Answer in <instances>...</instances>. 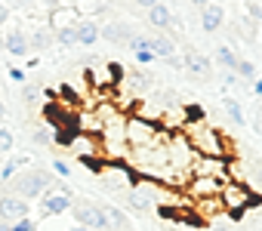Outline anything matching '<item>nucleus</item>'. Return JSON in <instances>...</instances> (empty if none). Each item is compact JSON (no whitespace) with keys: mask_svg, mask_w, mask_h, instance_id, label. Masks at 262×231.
Instances as JSON below:
<instances>
[{"mask_svg":"<svg viewBox=\"0 0 262 231\" xmlns=\"http://www.w3.org/2000/svg\"><path fill=\"white\" fill-rule=\"evenodd\" d=\"M182 136L188 139V145L194 148V154H198V157H228V148H225L222 133H219L216 127H210L207 121L185 127V133H182Z\"/></svg>","mask_w":262,"mask_h":231,"instance_id":"f257e3e1","label":"nucleus"},{"mask_svg":"<svg viewBox=\"0 0 262 231\" xmlns=\"http://www.w3.org/2000/svg\"><path fill=\"white\" fill-rule=\"evenodd\" d=\"M123 136H126V148L139 151V148H148L151 142H158L161 130H158V124H148V121L133 114V118H126V124H123Z\"/></svg>","mask_w":262,"mask_h":231,"instance_id":"f03ea898","label":"nucleus"},{"mask_svg":"<svg viewBox=\"0 0 262 231\" xmlns=\"http://www.w3.org/2000/svg\"><path fill=\"white\" fill-rule=\"evenodd\" d=\"M13 188V197H22V200H31V197H40L43 191L53 188V176L47 170H34V173H25L19 179L10 182Z\"/></svg>","mask_w":262,"mask_h":231,"instance_id":"7ed1b4c3","label":"nucleus"},{"mask_svg":"<svg viewBox=\"0 0 262 231\" xmlns=\"http://www.w3.org/2000/svg\"><path fill=\"white\" fill-rule=\"evenodd\" d=\"M262 200H259V194H250L241 182H228L225 188H222V194H219V206L222 210H228L234 219L237 216H244V210L247 206H259Z\"/></svg>","mask_w":262,"mask_h":231,"instance_id":"20e7f679","label":"nucleus"},{"mask_svg":"<svg viewBox=\"0 0 262 231\" xmlns=\"http://www.w3.org/2000/svg\"><path fill=\"white\" fill-rule=\"evenodd\" d=\"M71 216H74L77 228H86V231H105V228H108L105 206H96V203H90V200L71 203Z\"/></svg>","mask_w":262,"mask_h":231,"instance_id":"39448f33","label":"nucleus"},{"mask_svg":"<svg viewBox=\"0 0 262 231\" xmlns=\"http://www.w3.org/2000/svg\"><path fill=\"white\" fill-rule=\"evenodd\" d=\"M191 176L228 182V176H231V160H228V157H198L194 167H191Z\"/></svg>","mask_w":262,"mask_h":231,"instance_id":"423d86ee","label":"nucleus"},{"mask_svg":"<svg viewBox=\"0 0 262 231\" xmlns=\"http://www.w3.org/2000/svg\"><path fill=\"white\" fill-rule=\"evenodd\" d=\"M228 182H216V179H204V176H191L188 179V194L194 197V200H219V194H222V188H225Z\"/></svg>","mask_w":262,"mask_h":231,"instance_id":"0eeeda50","label":"nucleus"},{"mask_svg":"<svg viewBox=\"0 0 262 231\" xmlns=\"http://www.w3.org/2000/svg\"><path fill=\"white\" fill-rule=\"evenodd\" d=\"M25 216H28V200L13 197V194L0 197V222H19Z\"/></svg>","mask_w":262,"mask_h":231,"instance_id":"6e6552de","label":"nucleus"},{"mask_svg":"<svg viewBox=\"0 0 262 231\" xmlns=\"http://www.w3.org/2000/svg\"><path fill=\"white\" fill-rule=\"evenodd\" d=\"M40 210H43V216H62V213L71 210V194H65V191L47 194V197L40 200Z\"/></svg>","mask_w":262,"mask_h":231,"instance_id":"1a4fd4ad","label":"nucleus"},{"mask_svg":"<svg viewBox=\"0 0 262 231\" xmlns=\"http://www.w3.org/2000/svg\"><path fill=\"white\" fill-rule=\"evenodd\" d=\"M225 22V10L219 7V4H207L204 10H201V25H204V31L207 34H213V31H219V25Z\"/></svg>","mask_w":262,"mask_h":231,"instance_id":"9d476101","label":"nucleus"},{"mask_svg":"<svg viewBox=\"0 0 262 231\" xmlns=\"http://www.w3.org/2000/svg\"><path fill=\"white\" fill-rule=\"evenodd\" d=\"M182 62H185V68H188L191 74H198V77H210V71H213L210 59H207L204 53H194V50H191V53H185V59H182Z\"/></svg>","mask_w":262,"mask_h":231,"instance_id":"9b49d317","label":"nucleus"},{"mask_svg":"<svg viewBox=\"0 0 262 231\" xmlns=\"http://www.w3.org/2000/svg\"><path fill=\"white\" fill-rule=\"evenodd\" d=\"M4 43H7V53H10V56H25V53H31V47H28V34H25L22 28L10 31Z\"/></svg>","mask_w":262,"mask_h":231,"instance_id":"f8f14e48","label":"nucleus"},{"mask_svg":"<svg viewBox=\"0 0 262 231\" xmlns=\"http://www.w3.org/2000/svg\"><path fill=\"white\" fill-rule=\"evenodd\" d=\"M99 37H105V40H111V43H126V47H129L133 31L123 28V25H105V28H99Z\"/></svg>","mask_w":262,"mask_h":231,"instance_id":"ddd939ff","label":"nucleus"},{"mask_svg":"<svg viewBox=\"0 0 262 231\" xmlns=\"http://www.w3.org/2000/svg\"><path fill=\"white\" fill-rule=\"evenodd\" d=\"M148 22H151L155 28H170V22H173L170 7H164V4H151V7H148Z\"/></svg>","mask_w":262,"mask_h":231,"instance_id":"4468645a","label":"nucleus"},{"mask_svg":"<svg viewBox=\"0 0 262 231\" xmlns=\"http://www.w3.org/2000/svg\"><path fill=\"white\" fill-rule=\"evenodd\" d=\"M129 50H133V56H136L139 62H151V59H155L148 37H139V34H133V40H129Z\"/></svg>","mask_w":262,"mask_h":231,"instance_id":"2eb2a0df","label":"nucleus"},{"mask_svg":"<svg viewBox=\"0 0 262 231\" xmlns=\"http://www.w3.org/2000/svg\"><path fill=\"white\" fill-rule=\"evenodd\" d=\"M96 40H99V25H96V22H80V25H77V43L93 47Z\"/></svg>","mask_w":262,"mask_h":231,"instance_id":"dca6fc26","label":"nucleus"},{"mask_svg":"<svg viewBox=\"0 0 262 231\" xmlns=\"http://www.w3.org/2000/svg\"><path fill=\"white\" fill-rule=\"evenodd\" d=\"M148 43H151V53H155V56H164V59L173 56V40H170V37L158 34V37H148Z\"/></svg>","mask_w":262,"mask_h":231,"instance_id":"f3484780","label":"nucleus"},{"mask_svg":"<svg viewBox=\"0 0 262 231\" xmlns=\"http://www.w3.org/2000/svg\"><path fill=\"white\" fill-rule=\"evenodd\" d=\"M222 108H225L228 121H231L234 127H244V111H241V105H237L234 99H225V102H222Z\"/></svg>","mask_w":262,"mask_h":231,"instance_id":"a211bd4d","label":"nucleus"},{"mask_svg":"<svg viewBox=\"0 0 262 231\" xmlns=\"http://www.w3.org/2000/svg\"><path fill=\"white\" fill-rule=\"evenodd\" d=\"M216 62H219L222 68H228V71H234V68H237V56H234L228 47H219V50H216Z\"/></svg>","mask_w":262,"mask_h":231,"instance_id":"6ab92c4d","label":"nucleus"},{"mask_svg":"<svg viewBox=\"0 0 262 231\" xmlns=\"http://www.w3.org/2000/svg\"><path fill=\"white\" fill-rule=\"evenodd\" d=\"M59 43L62 47H74L77 43V25H62L59 28Z\"/></svg>","mask_w":262,"mask_h":231,"instance_id":"aec40b11","label":"nucleus"},{"mask_svg":"<svg viewBox=\"0 0 262 231\" xmlns=\"http://www.w3.org/2000/svg\"><path fill=\"white\" fill-rule=\"evenodd\" d=\"M244 80H256V65L253 62H247V59H237V68H234Z\"/></svg>","mask_w":262,"mask_h":231,"instance_id":"412c9836","label":"nucleus"},{"mask_svg":"<svg viewBox=\"0 0 262 231\" xmlns=\"http://www.w3.org/2000/svg\"><path fill=\"white\" fill-rule=\"evenodd\" d=\"M19 170H22V160H19V157H10V164L4 167V173H0V179H4V182H10V179L19 173Z\"/></svg>","mask_w":262,"mask_h":231,"instance_id":"4be33fe9","label":"nucleus"},{"mask_svg":"<svg viewBox=\"0 0 262 231\" xmlns=\"http://www.w3.org/2000/svg\"><path fill=\"white\" fill-rule=\"evenodd\" d=\"M13 145H16L13 133H10V130H0V154H10V151H13Z\"/></svg>","mask_w":262,"mask_h":231,"instance_id":"5701e85b","label":"nucleus"},{"mask_svg":"<svg viewBox=\"0 0 262 231\" xmlns=\"http://www.w3.org/2000/svg\"><path fill=\"white\" fill-rule=\"evenodd\" d=\"M28 47H34V50H43V47H50V34H47V31H37L34 37H28Z\"/></svg>","mask_w":262,"mask_h":231,"instance_id":"b1692460","label":"nucleus"},{"mask_svg":"<svg viewBox=\"0 0 262 231\" xmlns=\"http://www.w3.org/2000/svg\"><path fill=\"white\" fill-rule=\"evenodd\" d=\"M10 231H34V222L31 219H19L16 225H10Z\"/></svg>","mask_w":262,"mask_h":231,"instance_id":"393cba45","label":"nucleus"},{"mask_svg":"<svg viewBox=\"0 0 262 231\" xmlns=\"http://www.w3.org/2000/svg\"><path fill=\"white\" fill-rule=\"evenodd\" d=\"M237 34H241V37H247V40H253V37H256V28H253V22H247V25L241 22V31H237Z\"/></svg>","mask_w":262,"mask_h":231,"instance_id":"a878e982","label":"nucleus"},{"mask_svg":"<svg viewBox=\"0 0 262 231\" xmlns=\"http://www.w3.org/2000/svg\"><path fill=\"white\" fill-rule=\"evenodd\" d=\"M22 99H25V102H34V99H37V86H25Z\"/></svg>","mask_w":262,"mask_h":231,"instance_id":"bb28decb","label":"nucleus"},{"mask_svg":"<svg viewBox=\"0 0 262 231\" xmlns=\"http://www.w3.org/2000/svg\"><path fill=\"white\" fill-rule=\"evenodd\" d=\"M53 170H56V173H59V176H68V173H71V170H68V164H65V160H56V164H53Z\"/></svg>","mask_w":262,"mask_h":231,"instance_id":"cd10ccee","label":"nucleus"},{"mask_svg":"<svg viewBox=\"0 0 262 231\" xmlns=\"http://www.w3.org/2000/svg\"><path fill=\"white\" fill-rule=\"evenodd\" d=\"M247 13H250L253 19H262V7H259V4H250V7H247Z\"/></svg>","mask_w":262,"mask_h":231,"instance_id":"c85d7f7f","label":"nucleus"},{"mask_svg":"<svg viewBox=\"0 0 262 231\" xmlns=\"http://www.w3.org/2000/svg\"><path fill=\"white\" fill-rule=\"evenodd\" d=\"M34 142H40V145H43V142H50V136H47V130H37V133H34Z\"/></svg>","mask_w":262,"mask_h":231,"instance_id":"c756f323","label":"nucleus"},{"mask_svg":"<svg viewBox=\"0 0 262 231\" xmlns=\"http://www.w3.org/2000/svg\"><path fill=\"white\" fill-rule=\"evenodd\" d=\"M10 77H13V80H16V83H22V80H25V74H22V71H19V68H13V71H10Z\"/></svg>","mask_w":262,"mask_h":231,"instance_id":"7c9ffc66","label":"nucleus"},{"mask_svg":"<svg viewBox=\"0 0 262 231\" xmlns=\"http://www.w3.org/2000/svg\"><path fill=\"white\" fill-rule=\"evenodd\" d=\"M7 19H10V10H7V7H4V4H0V25H4V22H7Z\"/></svg>","mask_w":262,"mask_h":231,"instance_id":"2f4dec72","label":"nucleus"},{"mask_svg":"<svg viewBox=\"0 0 262 231\" xmlns=\"http://www.w3.org/2000/svg\"><path fill=\"white\" fill-rule=\"evenodd\" d=\"M253 89H256V93H259V96H262V77H259V80H256V83H253Z\"/></svg>","mask_w":262,"mask_h":231,"instance_id":"473e14b6","label":"nucleus"},{"mask_svg":"<svg viewBox=\"0 0 262 231\" xmlns=\"http://www.w3.org/2000/svg\"><path fill=\"white\" fill-rule=\"evenodd\" d=\"M256 176H259V182H262V164H256Z\"/></svg>","mask_w":262,"mask_h":231,"instance_id":"72a5a7b5","label":"nucleus"},{"mask_svg":"<svg viewBox=\"0 0 262 231\" xmlns=\"http://www.w3.org/2000/svg\"><path fill=\"white\" fill-rule=\"evenodd\" d=\"M213 231H234V228H228V225H219V228H213Z\"/></svg>","mask_w":262,"mask_h":231,"instance_id":"f704fd0d","label":"nucleus"},{"mask_svg":"<svg viewBox=\"0 0 262 231\" xmlns=\"http://www.w3.org/2000/svg\"><path fill=\"white\" fill-rule=\"evenodd\" d=\"M0 231H10V225H7V222H0Z\"/></svg>","mask_w":262,"mask_h":231,"instance_id":"c9c22d12","label":"nucleus"},{"mask_svg":"<svg viewBox=\"0 0 262 231\" xmlns=\"http://www.w3.org/2000/svg\"><path fill=\"white\" fill-rule=\"evenodd\" d=\"M0 118H4V102H0Z\"/></svg>","mask_w":262,"mask_h":231,"instance_id":"e433bc0d","label":"nucleus"},{"mask_svg":"<svg viewBox=\"0 0 262 231\" xmlns=\"http://www.w3.org/2000/svg\"><path fill=\"white\" fill-rule=\"evenodd\" d=\"M71 231H86V228H71Z\"/></svg>","mask_w":262,"mask_h":231,"instance_id":"4c0bfd02","label":"nucleus"},{"mask_svg":"<svg viewBox=\"0 0 262 231\" xmlns=\"http://www.w3.org/2000/svg\"><path fill=\"white\" fill-rule=\"evenodd\" d=\"M259 231H262V225H259Z\"/></svg>","mask_w":262,"mask_h":231,"instance_id":"58836bf2","label":"nucleus"}]
</instances>
